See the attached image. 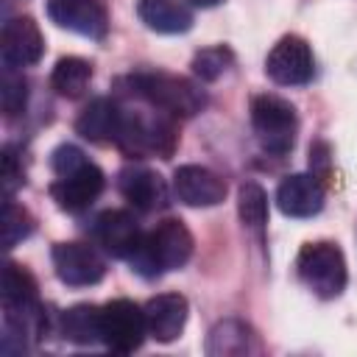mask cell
<instances>
[{
	"label": "cell",
	"instance_id": "obj_1",
	"mask_svg": "<svg viewBox=\"0 0 357 357\" xmlns=\"http://www.w3.org/2000/svg\"><path fill=\"white\" fill-rule=\"evenodd\" d=\"M128 86L137 98L151 103L153 109L170 114V117H195L206 106V92L181 75L162 73V70H148V73H134L128 75Z\"/></svg>",
	"mask_w": 357,
	"mask_h": 357
},
{
	"label": "cell",
	"instance_id": "obj_2",
	"mask_svg": "<svg viewBox=\"0 0 357 357\" xmlns=\"http://www.w3.org/2000/svg\"><path fill=\"white\" fill-rule=\"evenodd\" d=\"M190 257H192V234H190V229L176 218H167L151 234L142 237L139 248L128 257V262L142 276H159L165 271L184 268Z\"/></svg>",
	"mask_w": 357,
	"mask_h": 357
},
{
	"label": "cell",
	"instance_id": "obj_3",
	"mask_svg": "<svg viewBox=\"0 0 357 357\" xmlns=\"http://www.w3.org/2000/svg\"><path fill=\"white\" fill-rule=\"evenodd\" d=\"M114 145H120V151L128 156L170 159L176 151V128L170 123V114L159 109L153 114L123 112V123H120V134Z\"/></svg>",
	"mask_w": 357,
	"mask_h": 357
},
{
	"label": "cell",
	"instance_id": "obj_4",
	"mask_svg": "<svg viewBox=\"0 0 357 357\" xmlns=\"http://www.w3.org/2000/svg\"><path fill=\"white\" fill-rule=\"evenodd\" d=\"M298 276L301 282L321 298H337L346 287L349 271H346V257L343 251L329 243V240H318V243H307L298 251L296 259Z\"/></svg>",
	"mask_w": 357,
	"mask_h": 357
},
{
	"label": "cell",
	"instance_id": "obj_5",
	"mask_svg": "<svg viewBox=\"0 0 357 357\" xmlns=\"http://www.w3.org/2000/svg\"><path fill=\"white\" fill-rule=\"evenodd\" d=\"M251 126L257 131L259 145L268 153H287L296 142V131H298V117L290 100L279 98V95H257L251 100Z\"/></svg>",
	"mask_w": 357,
	"mask_h": 357
},
{
	"label": "cell",
	"instance_id": "obj_6",
	"mask_svg": "<svg viewBox=\"0 0 357 357\" xmlns=\"http://www.w3.org/2000/svg\"><path fill=\"white\" fill-rule=\"evenodd\" d=\"M148 335L145 310L128 298H114L100 307V343L117 354H131Z\"/></svg>",
	"mask_w": 357,
	"mask_h": 357
},
{
	"label": "cell",
	"instance_id": "obj_7",
	"mask_svg": "<svg viewBox=\"0 0 357 357\" xmlns=\"http://www.w3.org/2000/svg\"><path fill=\"white\" fill-rule=\"evenodd\" d=\"M265 73L279 86H301V84H307L312 78V73H315V59H312L310 45L296 33L282 36L271 47V53L265 59Z\"/></svg>",
	"mask_w": 357,
	"mask_h": 357
},
{
	"label": "cell",
	"instance_id": "obj_8",
	"mask_svg": "<svg viewBox=\"0 0 357 357\" xmlns=\"http://www.w3.org/2000/svg\"><path fill=\"white\" fill-rule=\"evenodd\" d=\"M56 276L70 287H89L98 284L106 273L103 257L84 243H56L50 251Z\"/></svg>",
	"mask_w": 357,
	"mask_h": 357
},
{
	"label": "cell",
	"instance_id": "obj_9",
	"mask_svg": "<svg viewBox=\"0 0 357 357\" xmlns=\"http://www.w3.org/2000/svg\"><path fill=\"white\" fill-rule=\"evenodd\" d=\"M92 237L106 254L117 259H128L139 248L145 234L139 231V223L128 209H106L103 215L95 218Z\"/></svg>",
	"mask_w": 357,
	"mask_h": 357
},
{
	"label": "cell",
	"instance_id": "obj_10",
	"mask_svg": "<svg viewBox=\"0 0 357 357\" xmlns=\"http://www.w3.org/2000/svg\"><path fill=\"white\" fill-rule=\"evenodd\" d=\"M103 184H106V178H103L100 167L86 162L84 167H78V170H73L67 176H59L53 181V187H50V195H53L59 209L84 212L98 201V195L103 192Z\"/></svg>",
	"mask_w": 357,
	"mask_h": 357
},
{
	"label": "cell",
	"instance_id": "obj_11",
	"mask_svg": "<svg viewBox=\"0 0 357 357\" xmlns=\"http://www.w3.org/2000/svg\"><path fill=\"white\" fill-rule=\"evenodd\" d=\"M47 17L59 28L89 39H103L109 28V17L100 0H47Z\"/></svg>",
	"mask_w": 357,
	"mask_h": 357
},
{
	"label": "cell",
	"instance_id": "obj_12",
	"mask_svg": "<svg viewBox=\"0 0 357 357\" xmlns=\"http://www.w3.org/2000/svg\"><path fill=\"white\" fill-rule=\"evenodd\" d=\"M173 192L187 206H218L226 198V181L201 165H181L173 173Z\"/></svg>",
	"mask_w": 357,
	"mask_h": 357
},
{
	"label": "cell",
	"instance_id": "obj_13",
	"mask_svg": "<svg viewBox=\"0 0 357 357\" xmlns=\"http://www.w3.org/2000/svg\"><path fill=\"white\" fill-rule=\"evenodd\" d=\"M276 206L287 218H312L324 206V184L315 173H293L276 187Z\"/></svg>",
	"mask_w": 357,
	"mask_h": 357
},
{
	"label": "cell",
	"instance_id": "obj_14",
	"mask_svg": "<svg viewBox=\"0 0 357 357\" xmlns=\"http://www.w3.org/2000/svg\"><path fill=\"white\" fill-rule=\"evenodd\" d=\"M3 64L6 67H28L36 64L45 53V36L31 17H14L3 25Z\"/></svg>",
	"mask_w": 357,
	"mask_h": 357
},
{
	"label": "cell",
	"instance_id": "obj_15",
	"mask_svg": "<svg viewBox=\"0 0 357 357\" xmlns=\"http://www.w3.org/2000/svg\"><path fill=\"white\" fill-rule=\"evenodd\" d=\"M117 190L139 212H153V209H162L167 204V187H165L162 176L148 170V167H139V165L120 170Z\"/></svg>",
	"mask_w": 357,
	"mask_h": 357
},
{
	"label": "cell",
	"instance_id": "obj_16",
	"mask_svg": "<svg viewBox=\"0 0 357 357\" xmlns=\"http://www.w3.org/2000/svg\"><path fill=\"white\" fill-rule=\"evenodd\" d=\"M145 324H148V335L159 343H173L187 324V298L178 293H159L153 296L145 307Z\"/></svg>",
	"mask_w": 357,
	"mask_h": 357
},
{
	"label": "cell",
	"instance_id": "obj_17",
	"mask_svg": "<svg viewBox=\"0 0 357 357\" xmlns=\"http://www.w3.org/2000/svg\"><path fill=\"white\" fill-rule=\"evenodd\" d=\"M123 109L109 98H95L75 120V131L89 142H117Z\"/></svg>",
	"mask_w": 357,
	"mask_h": 357
},
{
	"label": "cell",
	"instance_id": "obj_18",
	"mask_svg": "<svg viewBox=\"0 0 357 357\" xmlns=\"http://www.w3.org/2000/svg\"><path fill=\"white\" fill-rule=\"evenodd\" d=\"M257 349H259L257 335L251 332L248 324H243L237 318H226V321L215 324L206 337V354H212V357H240V354H251Z\"/></svg>",
	"mask_w": 357,
	"mask_h": 357
},
{
	"label": "cell",
	"instance_id": "obj_19",
	"mask_svg": "<svg viewBox=\"0 0 357 357\" xmlns=\"http://www.w3.org/2000/svg\"><path fill=\"white\" fill-rule=\"evenodd\" d=\"M137 14L156 33H184L192 28V14L178 0H137Z\"/></svg>",
	"mask_w": 357,
	"mask_h": 357
},
{
	"label": "cell",
	"instance_id": "obj_20",
	"mask_svg": "<svg viewBox=\"0 0 357 357\" xmlns=\"http://www.w3.org/2000/svg\"><path fill=\"white\" fill-rule=\"evenodd\" d=\"M3 310L6 312H31L39 310L36 279L17 262H6L3 268Z\"/></svg>",
	"mask_w": 357,
	"mask_h": 357
},
{
	"label": "cell",
	"instance_id": "obj_21",
	"mask_svg": "<svg viewBox=\"0 0 357 357\" xmlns=\"http://www.w3.org/2000/svg\"><path fill=\"white\" fill-rule=\"evenodd\" d=\"M92 81V64L81 56H64L50 73V86L61 98H81Z\"/></svg>",
	"mask_w": 357,
	"mask_h": 357
},
{
	"label": "cell",
	"instance_id": "obj_22",
	"mask_svg": "<svg viewBox=\"0 0 357 357\" xmlns=\"http://www.w3.org/2000/svg\"><path fill=\"white\" fill-rule=\"evenodd\" d=\"M61 335L78 346H89L100 340V307L78 304L61 315Z\"/></svg>",
	"mask_w": 357,
	"mask_h": 357
},
{
	"label": "cell",
	"instance_id": "obj_23",
	"mask_svg": "<svg viewBox=\"0 0 357 357\" xmlns=\"http://www.w3.org/2000/svg\"><path fill=\"white\" fill-rule=\"evenodd\" d=\"M237 215L240 223L254 231L262 234L265 223H268V192L257 184V181H243L237 190Z\"/></svg>",
	"mask_w": 357,
	"mask_h": 357
},
{
	"label": "cell",
	"instance_id": "obj_24",
	"mask_svg": "<svg viewBox=\"0 0 357 357\" xmlns=\"http://www.w3.org/2000/svg\"><path fill=\"white\" fill-rule=\"evenodd\" d=\"M231 61H234V53L226 45H212L192 56V73L201 81H218L231 67Z\"/></svg>",
	"mask_w": 357,
	"mask_h": 357
},
{
	"label": "cell",
	"instance_id": "obj_25",
	"mask_svg": "<svg viewBox=\"0 0 357 357\" xmlns=\"http://www.w3.org/2000/svg\"><path fill=\"white\" fill-rule=\"evenodd\" d=\"M0 229H3V248H14L20 240H25L33 231V220L22 206H17L11 198H6Z\"/></svg>",
	"mask_w": 357,
	"mask_h": 357
},
{
	"label": "cell",
	"instance_id": "obj_26",
	"mask_svg": "<svg viewBox=\"0 0 357 357\" xmlns=\"http://www.w3.org/2000/svg\"><path fill=\"white\" fill-rule=\"evenodd\" d=\"M25 98H28L25 78H22V75H11V70L6 67L3 89H0V100H3L6 114H17V112H22V109H25Z\"/></svg>",
	"mask_w": 357,
	"mask_h": 357
},
{
	"label": "cell",
	"instance_id": "obj_27",
	"mask_svg": "<svg viewBox=\"0 0 357 357\" xmlns=\"http://www.w3.org/2000/svg\"><path fill=\"white\" fill-rule=\"evenodd\" d=\"M84 165H86L84 151L75 148V145H70V142L59 145V148L50 153V167H53L56 176H67V173H73V170H78V167H84Z\"/></svg>",
	"mask_w": 357,
	"mask_h": 357
},
{
	"label": "cell",
	"instance_id": "obj_28",
	"mask_svg": "<svg viewBox=\"0 0 357 357\" xmlns=\"http://www.w3.org/2000/svg\"><path fill=\"white\" fill-rule=\"evenodd\" d=\"M17 184H22V170L17 167L14 153L6 148V151H3V190H6V198H11V190H14Z\"/></svg>",
	"mask_w": 357,
	"mask_h": 357
},
{
	"label": "cell",
	"instance_id": "obj_29",
	"mask_svg": "<svg viewBox=\"0 0 357 357\" xmlns=\"http://www.w3.org/2000/svg\"><path fill=\"white\" fill-rule=\"evenodd\" d=\"M192 6H198V8H212V6H220L223 0H190Z\"/></svg>",
	"mask_w": 357,
	"mask_h": 357
}]
</instances>
